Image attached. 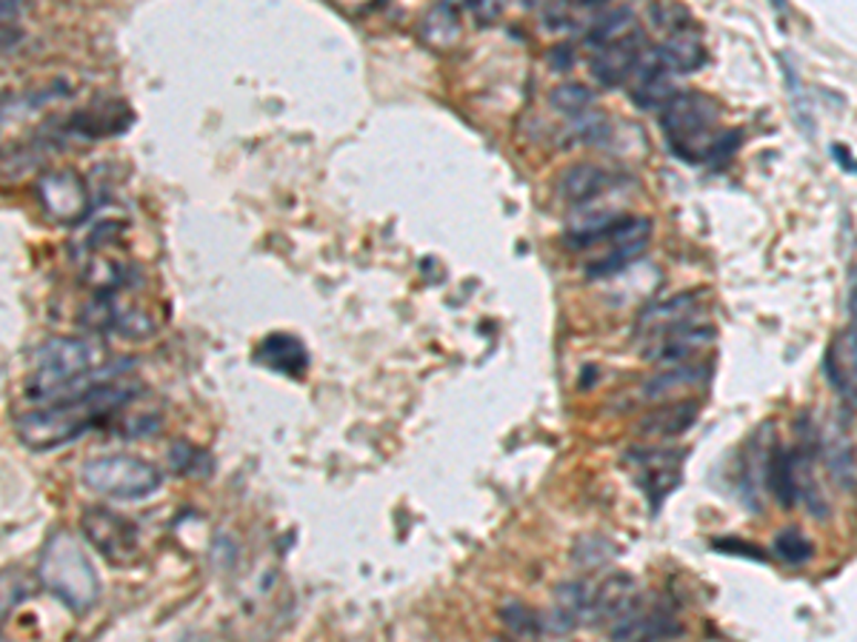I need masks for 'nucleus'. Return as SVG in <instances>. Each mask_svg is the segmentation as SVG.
<instances>
[{
  "mask_svg": "<svg viewBox=\"0 0 857 642\" xmlns=\"http://www.w3.org/2000/svg\"><path fill=\"white\" fill-rule=\"evenodd\" d=\"M132 400H135V389L112 380V383L95 386L81 394L63 397L58 403L27 411L14 420V434L29 451L61 449L115 418Z\"/></svg>",
  "mask_w": 857,
  "mask_h": 642,
  "instance_id": "nucleus-1",
  "label": "nucleus"
},
{
  "mask_svg": "<svg viewBox=\"0 0 857 642\" xmlns=\"http://www.w3.org/2000/svg\"><path fill=\"white\" fill-rule=\"evenodd\" d=\"M718 120V101L703 92H678L660 109V129L669 149L686 164H718L741 146V131L714 129Z\"/></svg>",
  "mask_w": 857,
  "mask_h": 642,
  "instance_id": "nucleus-2",
  "label": "nucleus"
},
{
  "mask_svg": "<svg viewBox=\"0 0 857 642\" xmlns=\"http://www.w3.org/2000/svg\"><path fill=\"white\" fill-rule=\"evenodd\" d=\"M38 580L72 614H86L101 600V577L81 543L69 532H52L43 543Z\"/></svg>",
  "mask_w": 857,
  "mask_h": 642,
  "instance_id": "nucleus-3",
  "label": "nucleus"
},
{
  "mask_svg": "<svg viewBox=\"0 0 857 642\" xmlns=\"http://www.w3.org/2000/svg\"><path fill=\"white\" fill-rule=\"evenodd\" d=\"M92 371H95V349L90 343L72 335L49 337L34 351L27 394L34 400H55L58 394L66 397L69 389H75Z\"/></svg>",
  "mask_w": 857,
  "mask_h": 642,
  "instance_id": "nucleus-4",
  "label": "nucleus"
},
{
  "mask_svg": "<svg viewBox=\"0 0 857 642\" xmlns=\"http://www.w3.org/2000/svg\"><path fill=\"white\" fill-rule=\"evenodd\" d=\"M86 488L109 499H144L158 492L164 474L155 463L135 454H103L83 463Z\"/></svg>",
  "mask_w": 857,
  "mask_h": 642,
  "instance_id": "nucleus-5",
  "label": "nucleus"
},
{
  "mask_svg": "<svg viewBox=\"0 0 857 642\" xmlns=\"http://www.w3.org/2000/svg\"><path fill=\"white\" fill-rule=\"evenodd\" d=\"M83 537L115 566H126L140 551V534L132 519L106 506H90L81 517Z\"/></svg>",
  "mask_w": 857,
  "mask_h": 642,
  "instance_id": "nucleus-6",
  "label": "nucleus"
},
{
  "mask_svg": "<svg viewBox=\"0 0 857 642\" xmlns=\"http://www.w3.org/2000/svg\"><path fill=\"white\" fill-rule=\"evenodd\" d=\"M680 457H686V451L635 449L626 454V463L638 472V485L646 492L651 512H658L660 503L680 485Z\"/></svg>",
  "mask_w": 857,
  "mask_h": 642,
  "instance_id": "nucleus-7",
  "label": "nucleus"
},
{
  "mask_svg": "<svg viewBox=\"0 0 857 642\" xmlns=\"http://www.w3.org/2000/svg\"><path fill=\"white\" fill-rule=\"evenodd\" d=\"M646 52H649V49H646V34L640 32V29H631L626 38H620V41L609 43V46L604 49H597L595 55H592V77H595L600 86H606V90H615L620 83L631 81V75H635V69L644 61Z\"/></svg>",
  "mask_w": 857,
  "mask_h": 642,
  "instance_id": "nucleus-8",
  "label": "nucleus"
},
{
  "mask_svg": "<svg viewBox=\"0 0 857 642\" xmlns=\"http://www.w3.org/2000/svg\"><path fill=\"white\" fill-rule=\"evenodd\" d=\"M38 200H41L49 218H55L58 223H77L90 209L86 186L75 171L69 169L43 175L38 180Z\"/></svg>",
  "mask_w": 857,
  "mask_h": 642,
  "instance_id": "nucleus-9",
  "label": "nucleus"
},
{
  "mask_svg": "<svg viewBox=\"0 0 857 642\" xmlns=\"http://www.w3.org/2000/svg\"><path fill=\"white\" fill-rule=\"evenodd\" d=\"M698 292H683L669 297V301L651 303V306L644 308V315L638 317V337H644V343H651L672 335V331H680V328L698 326Z\"/></svg>",
  "mask_w": 857,
  "mask_h": 642,
  "instance_id": "nucleus-10",
  "label": "nucleus"
},
{
  "mask_svg": "<svg viewBox=\"0 0 857 642\" xmlns=\"http://www.w3.org/2000/svg\"><path fill=\"white\" fill-rule=\"evenodd\" d=\"M714 340V328L712 326H689L680 328V331H672V335L660 337V340L646 343L644 349V360L658 362L663 369H672V366H686V362L692 360V357L700 355L703 346Z\"/></svg>",
  "mask_w": 857,
  "mask_h": 642,
  "instance_id": "nucleus-11",
  "label": "nucleus"
},
{
  "mask_svg": "<svg viewBox=\"0 0 857 642\" xmlns=\"http://www.w3.org/2000/svg\"><path fill=\"white\" fill-rule=\"evenodd\" d=\"M823 369L840 400L857 406V328H846L832 340Z\"/></svg>",
  "mask_w": 857,
  "mask_h": 642,
  "instance_id": "nucleus-12",
  "label": "nucleus"
},
{
  "mask_svg": "<svg viewBox=\"0 0 857 642\" xmlns=\"http://www.w3.org/2000/svg\"><path fill=\"white\" fill-rule=\"evenodd\" d=\"M254 362H261L263 369L274 371V375L303 377L309 369V351L295 335L274 331V335H266L258 343Z\"/></svg>",
  "mask_w": 857,
  "mask_h": 642,
  "instance_id": "nucleus-13",
  "label": "nucleus"
},
{
  "mask_svg": "<svg viewBox=\"0 0 857 642\" xmlns=\"http://www.w3.org/2000/svg\"><path fill=\"white\" fill-rule=\"evenodd\" d=\"M678 95L675 90V75H669L658 61H655V52H646L644 61L638 63L635 75H631V101L640 109H663L666 103Z\"/></svg>",
  "mask_w": 857,
  "mask_h": 642,
  "instance_id": "nucleus-14",
  "label": "nucleus"
},
{
  "mask_svg": "<svg viewBox=\"0 0 857 642\" xmlns=\"http://www.w3.org/2000/svg\"><path fill=\"white\" fill-rule=\"evenodd\" d=\"M612 183H615V175L604 169V166L575 164L563 171L561 180H557V194L577 209V206H589L597 198H604L612 189Z\"/></svg>",
  "mask_w": 857,
  "mask_h": 642,
  "instance_id": "nucleus-15",
  "label": "nucleus"
},
{
  "mask_svg": "<svg viewBox=\"0 0 857 642\" xmlns=\"http://www.w3.org/2000/svg\"><path fill=\"white\" fill-rule=\"evenodd\" d=\"M655 61L669 72V75H692L698 69L707 66V49L694 29L669 34L660 46L651 49Z\"/></svg>",
  "mask_w": 857,
  "mask_h": 642,
  "instance_id": "nucleus-16",
  "label": "nucleus"
},
{
  "mask_svg": "<svg viewBox=\"0 0 857 642\" xmlns=\"http://www.w3.org/2000/svg\"><path fill=\"white\" fill-rule=\"evenodd\" d=\"M821 454L823 460H826V469H829L837 488H840V492H851V488L857 485V457H855V445H851L844 425L840 423L829 425V431H826L821 440Z\"/></svg>",
  "mask_w": 857,
  "mask_h": 642,
  "instance_id": "nucleus-17",
  "label": "nucleus"
},
{
  "mask_svg": "<svg viewBox=\"0 0 857 642\" xmlns=\"http://www.w3.org/2000/svg\"><path fill=\"white\" fill-rule=\"evenodd\" d=\"M635 602H638V597H635V580H631L629 575H612L609 580L592 594L586 620L612 622V625H615Z\"/></svg>",
  "mask_w": 857,
  "mask_h": 642,
  "instance_id": "nucleus-18",
  "label": "nucleus"
},
{
  "mask_svg": "<svg viewBox=\"0 0 857 642\" xmlns=\"http://www.w3.org/2000/svg\"><path fill=\"white\" fill-rule=\"evenodd\" d=\"M766 485H769V492L775 494L777 506L786 508V512L788 508H795V503L801 499V492H797L795 454L777 443H772V449H769Z\"/></svg>",
  "mask_w": 857,
  "mask_h": 642,
  "instance_id": "nucleus-19",
  "label": "nucleus"
},
{
  "mask_svg": "<svg viewBox=\"0 0 857 642\" xmlns=\"http://www.w3.org/2000/svg\"><path fill=\"white\" fill-rule=\"evenodd\" d=\"M712 377L709 366H694V362H686V366H672V369H660L658 375H651L644 386H640V397L644 400H663V397L675 394L680 389H689V386L707 383Z\"/></svg>",
  "mask_w": 857,
  "mask_h": 642,
  "instance_id": "nucleus-20",
  "label": "nucleus"
},
{
  "mask_svg": "<svg viewBox=\"0 0 857 642\" xmlns=\"http://www.w3.org/2000/svg\"><path fill=\"white\" fill-rule=\"evenodd\" d=\"M631 23H635V12L626 7H604L600 12H595L589 18V27H586V34H583V41L589 43L592 49H604L609 43L620 41L626 34L631 32Z\"/></svg>",
  "mask_w": 857,
  "mask_h": 642,
  "instance_id": "nucleus-21",
  "label": "nucleus"
},
{
  "mask_svg": "<svg viewBox=\"0 0 857 642\" xmlns=\"http://www.w3.org/2000/svg\"><path fill=\"white\" fill-rule=\"evenodd\" d=\"M698 409L700 406L694 400H678V403L651 411L649 418L640 423V429L646 434H655V438H678V434L692 429L694 420H698Z\"/></svg>",
  "mask_w": 857,
  "mask_h": 642,
  "instance_id": "nucleus-22",
  "label": "nucleus"
},
{
  "mask_svg": "<svg viewBox=\"0 0 857 642\" xmlns=\"http://www.w3.org/2000/svg\"><path fill=\"white\" fill-rule=\"evenodd\" d=\"M589 600L592 591L586 582H566V586L557 588L555 594V611H552V625L555 631H569L575 629L577 622L586 620L589 614Z\"/></svg>",
  "mask_w": 857,
  "mask_h": 642,
  "instance_id": "nucleus-23",
  "label": "nucleus"
},
{
  "mask_svg": "<svg viewBox=\"0 0 857 642\" xmlns=\"http://www.w3.org/2000/svg\"><path fill=\"white\" fill-rule=\"evenodd\" d=\"M420 38L435 49L452 46L460 38V9L452 3H438L429 9L420 21Z\"/></svg>",
  "mask_w": 857,
  "mask_h": 642,
  "instance_id": "nucleus-24",
  "label": "nucleus"
},
{
  "mask_svg": "<svg viewBox=\"0 0 857 642\" xmlns=\"http://www.w3.org/2000/svg\"><path fill=\"white\" fill-rule=\"evenodd\" d=\"M548 106L555 112H563V115L581 117L595 109V92L583 83H561L548 95Z\"/></svg>",
  "mask_w": 857,
  "mask_h": 642,
  "instance_id": "nucleus-25",
  "label": "nucleus"
},
{
  "mask_svg": "<svg viewBox=\"0 0 857 642\" xmlns=\"http://www.w3.org/2000/svg\"><path fill=\"white\" fill-rule=\"evenodd\" d=\"M169 465L178 474H186V477H206V474L212 472L209 454L195 449V445L186 443V440H180V443H175L169 449Z\"/></svg>",
  "mask_w": 857,
  "mask_h": 642,
  "instance_id": "nucleus-26",
  "label": "nucleus"
},
{
  "mask_svg": "<svg viewBox=\"0 0 857 642\" xmlns=\"http://www.w3.org/2000/svg\"><path fill=\"white\" fill-rule=\"evenodd\" d=\"M783 77H786V92H788V106L795 112V120L801 124L803 131H809L815 135V124H812V112H809V97H806V90H803V81L797 75V69L783 57Z\"/></svg>",
  "mask_w": 857,
  "mask_h": 642,
  "instance_id": "nucleus-27",
  "label": "nucleus"
},
{
  "mask_svg": "<svg viewBox=\"0 0 857 642\" xmlns=\"http://www.w3.org/2000/svg\"><path fill=\"white\" fill-rule=\"evenodd\" d=\"M775 551L781 554L786 562H806L815 554V546H812L806 537H803L797 528H788V532L777 534L775 540Z\"/></svg>",
  "mask_w": 857,
  "mask_h": 642,
  "instance_id": "nucleus-28",
  "label": "nucleus"
},
{
  "mask_svg": "<svg viewBox=\"0 0 857 642\" xmlns=\"http://www.w3.org/2000/svg\"><path fill=\"white\" fill-rule=\"evenodd\" d=\"M649 18L655 21V27L666 29L669 34L689 29V9L678 7V3H655L649 9Z\"/></svg>",
  "mask_w": 857,
  "mask_h": 642,
  "instance_id": "nucleus-29",
  "label": "nucleus"
},
{
  "mask_svg": "<svg viewBox=\"0 0 857 642\" xmlns=\"http://www.w3.org/2000/svg\"><path fill=\"white\" fill-rule=\"evenodd\" d=\"M467 9L478 18V23H492L501 14V7H492V3H467Z\"/></svg>",
  "mask_w": 857,
  "mask_h": 642,
  "instance_id": "nucleus-30",
  "label": "nucleus"
},
{
  "mask_svg": "<svg viewBox=\"0 0 857 642\" xmlns=\"http://www.w3.org/2000/svg\"><path fill=\"white\" fill-rule=\"evenodd\" d=\"M714 546H718V548H723V551H727V548H734L732 554H746V557H754V560H766V557H761V554H754V551H757V548H752V546H749V543H738V540H718V543H714Z\"/></svg>",
  "mask_w": 857,
  "mask_h": 642,
  "instance_id": "nucleus-31",
  "label": "nucleus"
},
{
  "mask_svg": "<svg viewBox=\"0 0 857 642\" xmlns=\"http://www.w3.org/2000/svg\"><path fill=\"white\" fill-rule=\"evenodd\" d=\"M552 63L561 69H569L572 66V46H555L552 49Z\"/></svg>",
  "mask_w": 857,
  "mask_h": 642,
  "instance_id": "nucleus-32",
  "label": "nucleus"
},
{
  "mask_svg": "<svg viewBox=\"0 0 857 642\" xmlns=\"http://www.w3.org/2000/svg\"><path fill=\"white\" fill-rule=\"evenodd\" d=\"M849 317H851V328H857V281H855V286H851V294H849Z\"/></svg>",
  "mask_w": 857,
  "mask_h": 642,
  "instance_id": "nucleus-33",
  "label": "nucleus"
}]
</instances>
